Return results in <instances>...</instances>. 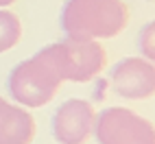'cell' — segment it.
I'll return each mask as SVG.
<instances>
[{"instance_id":"cell-8","label":"cell","mask_w":155,"mask_h":144,"mask_svg":"<svg viewBox=\"0 0 155 144\" xmlns=\"http://www.w3.org/2000/svg\"><path fill=\"white\" fill-rule=\"evenodd\" d=\"M22 37V22L20 18L7 9H0V53L11 50Z\"/></svg>"},{"instance_id":"cell-11","label":"cell","mask_w":155,"mask_h":144,"mask_svg":"<svg viewBox=\"0 0 155 144\" xmlns=\"http://www.w3.org/2000/svg\"><path fill=\"white\" fill-rule=\"evenodd\" d=\"M5 105H7V100H5V98H2V96H0V109H2V107H5Z\"/></svg>"},{"instance_id":"cell-1","label":"cell","mask_w":155,"mask_h":144,"mask_svg":"<svg viewBox=\"0 0 155 144\" xmlns=\"http://www.w3.org/2000/svg\"><path fill=\"white\" fill-rule=\"evenodd\" d=\"M59 24L70 39H111L129 24V9L122 0H66Z\"/></svg>"},{"instance_id":"cell-3","label":"cell","mask_w":155,"mask_h":144,"mask_svg":"<svg viewBox=\"0 0 155 144\" xmlns=\"http://www.w3.org/2000/svg\"><path fill=\"white\" fill-rule=\"evenodd\" d=\"M53 57L61 81L72 83H87L98 77L107 64V53L94 39H70L64 37L61 42L46 46Z\"/></svg>"},{"instance_id":"cell-2","label":"cell","mask_w":155,"mask_h":144,"mask_svg":"<svg viewBox=\"0 0 155 144\" xmlns=\"http://www.w3.org/2000/svg\"><path fill=\"white\" fill-rule=\"evenodd\" d=\"M61 77L57 72V66L50 57L48 48L44 46L37 55L31 59H24L11 70L7 81L11 98L22 107H44L57 96L61 87Z\"/></svg>"},{"instance_id":"cell-10","label":"cell","mask_w":155,"mask_h":144,"mask_svg":"<svg viewBox=\"0 0 155 144\" xmlns=\"http://www.w3.org/2000/svg\"><path fill=\"white\" fill-rule=\"evenodd\" d=\"M15 0H0V9H5V7H9V5H13Z\"/></svg>"},{"instance_id":"cell-5","label":"cell","mask_w":155,"mask_h":144,"mask_svg":"<svg viewBox=\"0 0 155 144\" xmlns=\"http://www.w3.org/2000/svg\"><path fill=\"white\" fill-rule=\"evenodd\" d=\"M111 90L129 100H144L155 94V64L142 57H125L109 72Z\"/></svg>"},{"instance_id":"cell-9","label":"cell","mask_w":155,"mask_h":144,"mask_svg":"<svg viewBox=\"0 0 155 144\" xmlns=\"http://www.w3.org/2000/svg\"><path fill=\"white\" fill-rule=\"evenodd\" d=\"M138 50H140V57L155 64V20L149 24H144L140 28V35H138Z\"/></svg>"},{"instance_id":"cell-6","label":"cell","mask_w":155,"mask_h":144,"mask_svg":"<svg viewBox=\"0 0 155 144\" xmlns=\"http://www.w3.org/2000/svg\"><path fill=\"white\" fill-rule=\"evenodd\" d=\"M94 107L83 98L61 103L53 114V138L59 144H83L94 129Z\"/></svg>"},{"instance_id":"cell-4","label":"cell","mask_w":155,"mask_h":144,"mask_svg":"<svg viewBox=\"0 0 155 144\" xmlns=\"http://www.w3.org/2000/svg\"><path fill=\"white\" fill-rule=\"evenodd\" d=\"M92 133L98 144H155V125L127 107H105Z\"/></svg>"},{"instance_id":"cell-7","label":"cell","mask_w":155,"mask_h":144,"mask_svg":"<svg viewBox=\"0 0 155 144\" xmlns=\"http://www.w3.org/2000/svg\"><path fill=\"white\" fill-rule=\"evenodd\" d=\"M35 131V120L26 107L7 103L0 109V144H31Z\"/></svg>"}]
</instances>
